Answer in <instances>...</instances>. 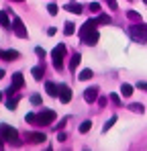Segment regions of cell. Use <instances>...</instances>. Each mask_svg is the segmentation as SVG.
Returning <instances> with one entry per match:
<instances>
[{"label":"cell","mask_w":147,"mask_h":151,"mask_svg":"<svg viewBox=\"0 0 147 151\" xmlns=\"http://www.w3.org/2000/svg\"><path fill=\"white\" fill-rule=\"evenodd\" d=\"M0 137H2L4 141H12L14 145H21V139H19L17 129L10 127V125H0Z\"/></svg>","instance_id":"cell-1"},{"label":"cell","mask_w":147,"mask_h":151,"mask_svg":"<svg viewBox=\"0 0 147 151\" xmlns=\"http://www.w3.org/2000/svg\"><path fill=\"white\" fill-rule=\"evenodd\" d=\"M129 35H131V39H135L137 43H143V41H147V27L143 25V23L129 27Z\"/></svg>","instance_id":"cell-2"},{"label":"cell","mask_w":147,"mask_h":151,"mask_svg":"<svg viewBox=\"0 0 147 151\" xmlns=\"http://www.w3.org/2000/svg\"><path fill=\"white\" fill-rule=\"evenodd\" d=\"M63 55H66V45H63V43H59L57 47H53V51H51V57H53V68H55L57 72L63 68Z\"/></svg>","instance_id":"cell-3"},{"label":"cell","mask_w":147,"mask_h":151,"mask_svg":"<svg viewBox=\"0 0 147 151\" xmlns=\"http://www.w3.org/2000/svg\"><path fill=\"white\" fill-rule=\"evenodd\" d=\"M80 37H82V43L84 45H96L100 35H98L96 29H88V31H80Z\"/></svg>","instance_id":"cell-4"},{"label":"cell","mask_w":147,"mask_h":151,"mask_svg":"<svg viewBox=\"0 0 147 151\" xmlns=\"http://www.w3.org/2000/svg\"><path fill=\"white\" fill-rule=\"evenodd\" d=\"M55 119H57V114H55L53 110H49V108L41 110V114H37V123H39V125H51Z\"/></svg>","instance_id":"cell-5"},{"label":"cell","mask_w":147,"mask_h":151,"mask_svg":"<svg viewBox=\"0 0 147 151\" xmlns=\"http://www.w3.org/2000/svg\"><path fill=\"white\" fill-rule=\"evenodd\" d=\"M12 29H14L17 37H21V39H27V37H29V33H27V29H24L23 21H21L19 17H14V21H12Z\"/></svg>","instance_id":"cell-6"},{"label":"cell","mask_w":147,"mask_h":151,"mask_svg":"<svg viewBox=\"0 0 147 151\" xmlns=\"http://www.w3.org/2000/svg\"><path fill=\"white\" fill-rule=\"evenodd\" d=\"M59 100L63 102V104H68V102L72 100V90L63 84V86H59Z\"/></svg>","instance_id":"cell-7"},{"label":"cell","mask_w":147,"mask_h":151,"mask_svg":"<svg viewBox=\"0 0 147 151\" xmlns=\"http://www.w3.org/2000/svg\"><path fill=\"white\" fill-rule=\"evenodd\" d=\"M84 100L88 102V104L96 102L98 100V88H88V90H84Z\"/></svg>","instance_id":"cell-8"},{"label":"cell","mask_w":147,"mask_h":151,"mask_svg":"<svg viewBox=\"0 0 147 151\" xmlns=\"http://www.w3.org/2000/svg\"><path fill=\"white\" fill-rule=\"evenodd\" d=\"M0 57L4 59V61H14V59H19V51L14 49H0Z\"/></svg>","instance_id":"cell-9"},{"label":"cell","mask_w":147,"mask_h":151,"mask_svg":"<svg viewBox=\"0 0 147 151\" xmlns=\"http://www.w3.org/2000/svg\"><path fill=\"white\" fill-rule=\"evenodd\" d=\"M27 141L29 143H43L45 141V135L43 133H27Z\"/></svg>","instance_id":"cell-10"},{"label":"cell","mask_w":147,"mask_h":151,"mask_svg":"<svg viewBox=\"0 0 147 151\" xmlns=\"http://www.w3.org/2000/svg\"><path fill=\"white\" fill-rule=\"evenodd\" d=\"M31 74H33L35 80H43V76H45V65H43V63H41V65H35V68L31 70Z\"/></svg>","instance_id":"cell-11"},{"label":"cell","mask_w":147,"mask_h":151,"mask_svg":"<svg viewBox=\"0 0 147 151\" xmlns=\"http://www.w3.org/2000/svg\"><path fill=\"white\" fill-rule=\"evenodd\" d=\"M12 86H14L17 90H21V88L24 86V80H23V74H21V72L12 74Z\"/></svg>","instance_id":"cell-12"},{"label":"cell","mask_w":147,"mask_h":151,"mask_svg":"<svg viewBox=\"0 0 147 151\" xmlns=\"http://www.w3.org/2000/svg\"><path fill=\"white\" fill-rule=\"evenodd\" d=\"M45 90H47L49 96H53V98H57V96H59V88H57L53 82H47V84H45Z\"/></svg>","instance_id":"cell-13"},{"label":"cell","mask_w":147,"mask_h":151,"mask_svg":"<svg viewBox=\"0 0 147 151\" xmlns=\"http://www.w3.org/2000/svg\"><path fill=\"white\" fill-rule=\"evenodd\" d=\"M66 10L72 12V14H80V12H82V4H78V2H70V4H66Z\"/></svg>","instance_id":"cell-14"},{"label":"cell","mask_w":147,"mask_h":151,"mask_svg":"<svg viewBox=\"0 0 147 151\" xmlns=\"http://www.w3.org/2000/svg\"><path fill=\"white\" fill-rule=\"evenodd\" d=\"M80 61H82V55H80V53H74L72 59H70V70H72V72H76V68L80 65Z\"/></svg>","instance_id":"cell-15"},{"label":"cell","mask_w":147,"mask_h":151,"mask_svg":"<svg viewBox=\"0 0 147 151\" xmlns=\"http://www.w3.org/2000/svg\"><path fill=\"white\" fill-rule=\"evenodd\" d=\"M0 25L10 29V17H8V12H6V10H0Z\"/></svg>","instance_id":"cell-16"},{"label":"cell","mask_w":147,"mask_h":151,"mask_svg":"<svg viewBox=\"0 0 147 151\" xmlns=\"http://www.w3.org/2000/svg\"><path fill=\"white\" fill-rule=\"evenodd\" d=\"M96 27H98V21H96V19H88V21L82 25V29H80V31H88V29H96Z\"/></svg>","instance_id":"cell-17"},{"label":"cell","mask_w":147,"mask_h":151,"mask_svg":"<svg viewBox=\"0 0 147 151\" xmlns=\"http://www.w3.org/2000/svg\"><path fill=\"white\" fill-rule=\"evenodd\" d=\"M127 19L133 21V23H141V14H139L137 10H129V12H127Z\"/></svg>","instance_id":"cell-18"},{"label":"cell","mask_w":147,"mask_h":151,"mask_svg":"<svg viewBox=\"0 0 147 151\" xmlns=\"http://www.w3.org/2000/svg\"><path fill=\"white\" fill-rule=\"evenodd\" d=\"M121 94L125 96V98H129V96L133 94V86H131V84H122L121 86Z\"/></svg>","instance_id":"cell-19"},{"label":"cell","mask_w":147,"mask_h":151,"mask_svg":"<svg viewBox=\"0 0 147 151\" xmlns=\"http://www.w3.org/2000/svg\"><path fill=\"white\" fill-rule=\"evenodd\" d=\"M96 21H98V25H110L112 23V17L110 14H100Z\"/></svg>","instance_id":"cell-20"},{"label":"cell","mask_w":147,"mask_h":151,"mask_svg":"<svg viewBox=\"0 0 147 151\" xmlns=\"http://www.w3.org/2000/svg\"><path fill=\"white\" fill-rule=\"evenodd\" d=\"M63 33H66L68 37H72L74 33H76V27H74V23H66V25H63Z\"/></svg>","instance_id":"cell-21"},{"label":"cell","mask_w":147,"mask_h":151,"mask_svg":"<svg viewBox=\"0 0 147 151\" xmlns=\"http://www.w3.org/2000/svg\"><path fill=\"white\" fill-rule=\"evenodd\" d=\"M17 104H19V98H17V96H14V98H10V96H8V100H6V108H8V110H14V108H17Z\"/></svg>","instance_id":"cell-22"},{"label":"cell","mask_w":147,"mask_h":151,"mask_svg":"<svg viewBox=\"0 0 147 151\" xmlns=\"http://www.w3.org/2000/svg\"><path fill=\"white\" fill-rule=\"evenodd\" d=\"M129 108H131L133 112H141V114L145 112V106H143V104H139V102H135V104H131Z\"/></svg>","instance_id":"cell-23"},{"label":"cell","mask_w":147,"mask_h":151,"mask_svg":"<svg viewBox=\"0 0 147 151\" xmlns=\"http://www.w3.org/2000/svg\"><path fill=\"white\" fill-rule=\"evenodd\" d=\"M115 123H117V114H115V116H110V119H108V121H106V125L102 127V131H104V133H106V131H108V129H110V127L115 125Z\"/></svg>","instance_id":"cell-24"},{"label":"cell","mask_w":147,"mask_h":151,"mask_svg":"<svg viewBox=\"0 0 147 151\" xmlns=\"http://www.w3.org/2000/svg\"><path fill=\"white\" fill-rule=\"evenodd\" d=\"M90 129H92V123H90V121H84V123L80 125V133H88Z\"/></svg>","instance_id":"cell-25"},{"label":"cell","mask_w":147,"mask_h":151,"mask_svg":"<svg viewBox=\"0 0 147 151\" xmlns=\"http://www.w3.org/2000/svg\"><path fill=\"white\" fill-rule=\"evenodd\" d=\"M92 70H82V74H80V80H90L92 78Z\"/></svg>","instance_id":"cell-26"},{"label":"cell","mask_w":147,"mask_h":151,"mask_svg":"<svg viewBox=\"0 0 147 151\" xmlns=\"http://www.w3.org/2000/svg\"><path fill=\"white\" fill-rule=\"evenodd\" d=\"M31 104L39 106V104H41V96H39V94H33V96H31Z\"/></svg>","instance_id":"cell-27"},{"label":"cell","mask_w":147,"mask_h":151,"mask_svg":"<svg viewBox=\"0 0 147 151\" xmlns=\"http://www.w3.org/2000/svg\"><path fill=\"white\" fill-rule=\"evenodd\" d=\"M47 12L51 14V17H55V14H57V6H55V4H49V6H47Z\"/></svg>","instance_id":"cell-28"},{"label":"cell","mask_w":147,"mask_h":151,"mask_svg":"<svg viewBox=\"0 0 147 151\" xmlns=\"http://www.w3.org/2000/svg\"><path fill=\"white\" fill-rule=\"evenodd\" d=\"M90 10L92 12H100V2H90Z\"/></svg>","instance_id":"cell-29"},{"label":"cell","mask_w":147,"mask_h":151,"mask_svg":"<svg viewBox=\"0 0 147 151\" xmlns=\"http://www.w3.org/2000/svg\"><path fill=\"white\" fill-rule=\"evenodd\" d=\"M27 123H37V114L35 112H29L27 114Z\"/></svg>","instance_id":"cell-30"},{"label":"cell","mask_w":147,"mask_h":151,"mask_svg":"<svg viewBox=\"0 0 147 151\" xmlns=\"http://www.w3.org/2000/svg\"><path fill=\"white\" fill-rule=\"evenodd\" d=\"M110 100L115 102V104H117V106H121V98H119V96H117V94H110Z\"/></svg>","instance_id":"cell-31"},{"label":"cell","mask_w":147,"mask_h":151,"mask_svg":"<svg viewBox=\"0 0 147 151\" xmlns=\"http://www.w3.org/2000/svg\"><path fill=\"white\" fill-rule=\"evenodd\" d=\"M35 53H37L39 57H45V49H43V47H35Z\"/></svg>","instance_id":"cell-32"},{"label":"cell","mask_w":147,"mask_h":151,"mask_svg":"<svg viewBox=\"0 0 147 151\" xmlns=\"http://www.w3.org/2000/svg\"><path fill=\"white\" fill-rule=\"evenodd\" d=\"M14 94H17V88H14V86H10V88L6 90V96H14Z\"/></svg>","instance_id":"cell-33"},{"label":"cell","mask_w":147,"mask_h":151,"mask_svg":"<svg viewBox=\"0 0 147 151\" xmlns=\"http://www.w3.org/2000/svg\"><path fill=\"white\" fill-rule=\"evenodd\" d=\"M137 88H139V90H147V82H139Z\"/></svg>","instance_id":"cell-34"},{"label":"cell","mask_w":147,"mask_h":151,"mask_svg":"<svg viewBox=\"0 0 147 151\" xmlns=\"http://www.w3.org/2000/svg\"><path fill=\"white\" fill-rule=\"evenodd\" d=\"M55 33H57V29H55V27H49V29H47V35H55Z\"/></svg>","instance_id":"cell-35"},{"label":"cell","mask_w":147,"mask_h":151,"mask_svg":"<svg viewBox=\"0 0 147 151\" xmlns=\"http://www.w3.org/2000/svg\"><path fill=\"white\" fill-rule=\"evenodd\" d=\"M57 141H66V133H57Z\"/></svg>","instance_id":"cell-36"},{"label":"cell","mask_w":147,"mask_h":151,"mask_svg":"<svg viewBox=\"0 0 147 151\" xmlns=\"http://www.w3.org/2000/svg\"><path fill=\"white\" fill-rule=\"evenodd\" d=\"M106 2H108V4H110V8H112V10H115V8H117V2H115V0H106Z\"/></svg>","instance_id":"cell-37"},{"label":"cell","mask_w":147,"mask_h":151,"mask_svg":"<svg viewBox=\"0 0 147 151\" xmlns=\"http://www.w3.org/2000/svg\"><path fill=\"white\" fill-rule=\"evenodd\" d=\"M98 104L100 106H106V98H98Z\"/></svg>","instance_id":"cell-38"},{"label":"cell","mask_w":147,"mask_h":151,"mask_svg":"<svg viewBox=\"0 0 147 151\" xmlns=\"http://www.w3.org/2000/svg\"><path fill=\"white\" fill-rule=\"evenodd\" d=\"M2 147H4V139L0 137V149H2Z\"/></svg>","instance_id":"cell-39"},{"label":"cell","mask_w":147,"mask_h":151,"mask_svg":"<svg viewBox=\"0 0 147 151\" xmlns=\"http://www.w3.org/2000/svg\"><path fill=\"white\" fill-rule=\"evenodd\" d=\"M4 76H6V74H4V70H0V80H2Z\"/></svg>","instance_id":"cell-40"},{"label":"cell","mask_w":147,"mask_h":151,"mask_svg":"<svg viewBox=\"0 0 147 151\" xmlns=\"http://www.w3.org/2000/svg\"><path fill=\"white\" fill-rule=\"evenodd\" d=\"M10 2H24V0H10Z\"/></svg>","instance_id":"cell-41"},{"label":"cell","mask_w":147,"mask_h":151,"mask_svg":"<svg viewBox=\"0 0 147 151\" xmlns=\"http://www.w3.org/2000/svg\"><path fill=\"white\" fill-rule=\"evenodd\" d=\"M0 100H2V94H0Z\"/></svg>","instance_id":"cell-42"},{"label":"cell","mask_w":147,"mask_h":151,"mask_svg":"<svg viewBox=\"0 0 147 151\" xmlns=\"http://www.w3.org/2000/svg\"><path fill=\"white\" fill-rule=\"evenodd\" d=\"M143 2H145V4H147V0H143Z\"/></svg>","instance_id":"cell-43"}]
</instances>
